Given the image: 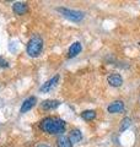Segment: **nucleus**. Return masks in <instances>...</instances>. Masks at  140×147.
<instances>
[{
    "instance_id": "obj_1",
    "label": "nucleus",
    "mask_w": 140,
    "mask_h": 147,
    "mask_svg": "<svg viewBox=\"0 0 140 147\" xmlns=\"http://www.w3.org/2000/svg\"><path fill=\"white\" fill-rule=\"evenodd\" d=\"M39 130L49 135H63L67 129V123L57 117H47L38 124Z\"/></svg>"
},
{
    "instance_id": "obj_2",
    "label": "nucleus",
    "mask_w": 140,
    "mask_h": 147,
    "mask_svg": "<svg viewBox=\"0 0 140 147\" xmlns=\"http://www.w3.org/2000/svg\"><path fill=\"white\" fill-rule=\"evenodd\" d=\"M43 49V39L38 34L32 36L26 45V52L31 58H37Z\"/></svg>"
},
{
    "instance_id": "obj_3",
    "label": "nucleus",
    "mask_w": 140,
    "mask_h": 147,
    "mask_svg": "<svg viewBox=\"0 0 140 147\" xmlns=\"http://www.w3.org/2000/svg\"><path fill=\"white\" fill-rule=\"evenodd\" d=\"M57 10H58V12L62 13L65 18H68V20L73 21V22H80L84 20V17H85V13L82 11L71 10V9H67V7H58Z\"/></svg>"
},
{
    "instance_id": "obj_4",
    "label": "nucleus",
    "mask_w": 140,
    "mask_h": 147,
    "mask_svg": "<svg viewBox=\"0 0 140 147\" xmlns=\"http://www.w3.org/2000/svg\"><path fill=\"white\" fill-rule=\"evenodd\" d=\"M58 81H59V75H55V76H53L52 79H49L48 81L44 82V84L41 86L39 91H41V92H43V93H46V92H49V91H52V90L54 88V87L57 86Z\"/></svg>"
},
{
    "instance_id": "obj_5",
    "label": "nucleus",
    "mask_w": 140,
    "mask_h": 147,
    "mask_svg": "<svg viewBox=\"0 0 140 147\" xmlns=\"http://www.w3.org/2000/svg\"><path fill=\"white\" fill-rule=\"evenodd\" d=\"M12 11L18 16H23V15H26L27 13V11H29V5H27L26 3H20V1L14 3Z\"/></svg>"
},
{
    "instance_id": "obj_6",
    "label": "nucleus",
    "mask_w": 140,
    "mask_h": 147,
    "mask_svg": "<svg viewBox=\"0 0 140 147\" xmlns=\"http://www.w3.org/2000/svg\"><path fill=\"white\" fill-rule=\"evenodd\" d=\"M36 102H37V98L36 97H29L23 100V103L20 108V113L23 114V113H27L29 110H31L32 108L36 105Z\"/></svg>"
},
{
    "instance_id": "obj_7",
    "label": "nucleus",
    "mask_w": 140,
    "mask_h": 147,
    "mask_svg": "<svg viewBox=\"0 0 140 147\" xmlns=\"http://www.w3.org/2000/svg\"><path fill=\"white\" fill-rule=\"evenodd\" d=\"M107 81H108V84L113 87H119L122 86L123 84V77L119 75V74L117 72H113V74H109L108 77H107Z\"/></svg>"
},
{
    "instance_id": "obj_8",
    "label": "nucleus",
    "mask_w": 140,
    "mask_h": 147,
    "mask_svg": "<svg viewBox=\"0 0 140 147\" xmlns=\"http://www.w3.org/2000/svg\"><path fill=\"white\" fill-rule=\"evenodd\" d=\"M107 110H108V113H111V114L122 113L123 110H124V103L122 102V100H116V102H112L108 105Z\"/></svg>"
},
{
    "instance_id": "obj_9",
    "label": "nucleus",
    "mask_w": 140,
    "mask_h": 147,
    "mask_svg": "<svg viewBox=\"0 0 140 147\" xmlns=\"http://www.w3.org/2000/svg\"><path fill=\"white\" fill-rule=\"evenodd\" d=\"M59 105H60V102L57 99H47L42 102L41 108L43 110H53V109H57Z\"/></svg>"
},
{
    "instance_id": "obj_10",
    "label": "nucleus",
    "mask_w": 140,
    "mask_h": 147,
    "mask_svg": "<svg viewBox=\"0 0 140 147\" xmlns=\"http://www.w3.org/2000/svg\"><path fill=\"white\" fill-rule=\"evenodd\" d=\"M82 50V45L80 42H75L70 45V48L68 50V57L69 58H75L77 54H80Z\"/></svg>"
},
{
    "instance_id": "obj_11",
    "label": "nucleus",
    "mask_w": 140,
    "mask_h": 147,
    "mask_svg": "<svg viewBox=\"0 0 140 147\" xmlns=\"http://www.w3.org/2000/svg\"><path fill=\"white\" fill-rule=\"evenodd\" d=\"M69 139L71 141V144H77V142H80L82 140V134L81 131L79 130V129H73L71 131H70V135H69Z\"/></svg>"
},
{
    "instance_id": "obj_12",
    "label": "nucleus",
    "mask_w": 140,
    "mask_h": 147,
    "mask_svg": "<svg viewBox=\"0 0 140 147\" xmlns=\"http://www.w3.org/2000/svg\"><path fill=\"white\" fill-rule=\"evenodd\" d=\"M57 146L58 147H73V144L68 136L60 135L57 139Z\"/></svg>"
},
{
    "instance_id": "obj_13",
    "label": "nucleus",
    "mask_w": 140,
    "mask_h": 147,
    "mask_svg": "<svg viewBox=\"0 0 140 147\" xmlns=\"http://www.w3.org/2000/svg\"><path fill=\"white\" fill-rule=\"evenodd\" d=\"M81 118L86 121H91L96 118V112L95 110H84L81 113Z\"/></svg>"
},
{
    "instance_id": "obj_14",
    "label": "nucleus",
    "mask_w": 140,
    "mask_h": 147,
    "mask_svg": "<svg viewBox=\"0 0 140 147\" xmlns=\"http://www.w3.org/2000/svg\"><path fill=\"white\" fill-rule=\"evenodd\" d=\"M130 124H132V120H130V118H124L122 120V124H120L119 126V131L123 132L124 130H127V129L130 126Z\"/></svg>"
},
{
    "instance_id": "obj_15",
    "label": "nucleus",
    "mask_w": 140,
    "mask_h": 147,
    "mask_svg": "<svg viewBox=\"0 0 140 147\" xmlns=\"http://www.w3.org/2000/svg\"><path fill=\"white\" fill-rule=\"evenodd\" d=\"M7 66H9L7 60H5L3 57H0V67H7Z\"/></svg>"
},
{
    "instance_id": "obj_16",
    "label": "nucleus",
    "mask_w": 140,
    "mask_h": 147,
    "mask_svg": "<svg viewBox=\"0 0 140 147\" xmlns=\"http://www.w3.org/2000/svg\"><path fill=\"white\" fill-rule=\"evenodd\" d=\"M36 147H49L48 145H46V144H39V145H37Z\"/></svg>"
}]
</instances>
